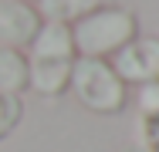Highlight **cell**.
<instances>
[{
  "instance_id": "obj_2",
  "label": "cell",
  "mask_w": 159,
  "mask_h": 152,
  "mask_svg": "<svg viewBox=\"0 0 159 152\" xmlns=\"http://www.w3.org/2000/svg\"><path fill=\"white\" fill-rule=\"evenodd\" d=\"M135 17L122 7H98L88 17L75 20L71 41H75V54L81 58H105L122 51L129 41H135Z\"/></svg>"
},
{
  "instance_id": "obj_7",
  "label": "cell",
  "mask_w": 159,
  "mask_h": 152,
  "mask_svg": "<svg viewBox=\"0 0 159 152\" xmlns=\"http://www.w3.org/2000/svg\"><path fill=\"white\" fill-rule=\"evenodd\" d=\"M24 88H27V58L17 47L0 44V91L20 95Z\"/></svg>"
},
{
  "instance_id": "obj_9",
  "label": "cell",
  "mask_w": 159,
  "mask_h": 152,
  "mask_svg": "<svg viewBox=\"0 0 159 152\" xmlns=\"http://www.w3.org/2000/svg\"><path fill=\"white\" fill-rule=\"evenodd\" d=\"M132 152H146V149H132Z\"/></svg>"
},
{
  "instance_id": "obj_10",
  "label": "cell",
  "mask_w": 159,
  "mask_h": 152,
  "mask_svg": "<svg viewBox=\"0 0 159 152\" xmlns=\"http://www.w3.org/2000/svg\"><path fill=\"white\" fill-rule=\"evenodd\" d=\"M24 3H27V0H24Z\"/></svg>"
},
{
  "instance_id": "obj_3",
  "label": "cell",
  "mask_w": 159,
  "mask_h": 152,
  "mask_svg": "<svg viewBox=\"0 0 159 152\" xmlns=\"http://www.w3.org/2000/svg\"><path fill=\"white\" fill-rule=\"evenodd\" d=\"M71 91L78 101L92 112L112 115L125 108V81L115 74V68L102 58H75L71 64Z\"/></svg>"
},
{
  "instance_id": "obj_6",
  "label": "cell",
  "mask_w": 159,
  "mask_h": 152,
  "mask_svg": "<svg viewBox=\"0 0 159 152\" xmlns=\"http://www.w3.org/2000/svg\"><path fill=\"white\" fill-rule=\"evenodd\" d=\"M102 3L105 0H37V17H44V24H75Z\"/></svg>"
},
{
  "instance_id": "obj_4",
  "label": "cell",
  "mask_w": 159,
  "mask_h": 152,
  "mask_svg": "<svg viewBox=\"0 0 159 152\" xmlns=\"http://www.w3.org/2000/svg\"><path fill=\"white\" fill-rule=\"evenodd\" d=\"M112 68L122 81H139V85L159 81V37L129 41L122 51H115Z\"/></svg>"
},
{
  "instance_id": "obj_5",
  "label": "cell",
  "mask_w": 159,
  "mask_h": 152,
  "mask_svg": "<svg viewBox=\"0 0 159 152\" xmlns=\"http://www.w3.org/2000/svg\"><path fill=\"white\" fill-rule=\"evenodd\" d=\"M41 30V17L24 0H0V44L7 47H27Z\"/></svg>"
},
{
  "instance_id": "obj_1",
  "label": "cell",
  "mask_w": 159,
  "mask_h": 152,
  "mask_svg": "<svg viewBox=\"0 0 159 152\" xmlns=\"http://www.w3.org/2000/svg\"><path fill=\"white\" fill-rule=\"evenodd\" d=\"M75 64V41L68 24H41L37 37L31 41V61H27V88L37 95H61L71 81Z\"/></svg>"
},
{
  "instance_id": "obj_8",
  "label": "cell",
  "mask_w": 159,
  "mask_h": 152,
  "mask_svg": "<svg viewBox=\"0 0 159 152\" xmlns=\"http://www.w3.org/2000/svg\"><path fill=\"white\" fill-rule=\"evenodd\" d=\"M24 115V105H20V98L17 95H7V91H0V142L17 128V122Z\"/></svg>"
}]
</instances>
